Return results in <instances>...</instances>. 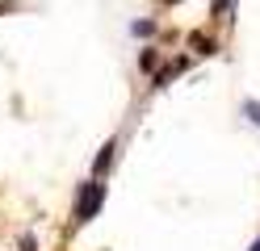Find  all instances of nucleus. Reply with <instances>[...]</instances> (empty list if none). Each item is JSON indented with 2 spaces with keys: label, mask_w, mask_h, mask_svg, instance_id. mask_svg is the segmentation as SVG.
I'll use <instances>...</instances> for the list:
<instances>
[{
  "label": "nucleus",
  "mask_w": 260,
  "mask_h": 251,
  "mask_svg": "<svg viewBox=\"0 0 260 251\" xmlns=\"http://www.w3.org/2000/svg\"><path fill=\"white\" fill-rule=\"evenodd\" d=\"M101 201H105V184H84V193H80V205H76V222H92L96 209H101Z\"/></svg>",
  "instance_id": "nucleus-1"
},
{
  "label": "nucleus",
  "mask_w": 260,
  "mask_h": 251,
  "mask_svg": "<svg viewBox=\"0 0 260 251\" xmlns=\"http://www.w3.org/2000/svg\"><path fill=\"white\" fill-rule=\"evenodd\" d=\"M113 151H118V142H105V147H101V155H96V163H92V172H96V176H101L105 167L113 163Z\"/></svg>",
  "instance_id": "nucleus-2"
},
{
  "label": "nucleus",
  "mask_w": 260,
  "mask_h": 251,
  "mask_svg": "<svg viewBox=\"0 0 260 251\" xmlns=\"http://www.w3.org/2000/svg\"><path fill=\"white\" fill-rule=\"evenodd\" d=\"M193 50H198V55H214V42H210V38H202V33H193Z\"/></svg>",
  "instance_id": "nucleus-3"
},
{
  "label": "nucleus",
  "mask_w": 260,
  "mask_h": 251,
  "mask_svg": "<svg viewBox=\"0 0 260 251\" xmlns=\"http://www.w3.org/2000/svg\"><path fill=\"white\" fill-rule=\"evenodd\" d=\"M243 113L252 117V126H260V100H243Z\"/></svg>",
  "instance_id": "nucleus-4"
},
{
  "label": "nucleus",
  "mask_w": 260,
  "mask_h": 251,
  "mask_svg": "<svg viewBox=\"0 0 260 251\" xmlns=\"http://www.w3.org/2000/svg\"><path fill=\"white\" fill-rule=\"evenodd\" d=\"M135 33H139V38H151V33H155V21H135Z\"/></svg>",
  "instance_id": "nucleus-5"
},
{
  "label": "nucleus",
  "mask_w": 260,
  "mask_h": 251,
  "mask_svg": "<svg viewBox=\"0 0 260 251\" xmlns=\"http://www.w3.org/2000/svg\"><path fill=\"white\" fill-rule=\"evenodd\" d=\"M176 71H181V67H164V71H159V76H155V88H164V84H168V80H172Z\"/></svg>",
  "instance_id": "nucleus-6"
},
{
  "label": "nucleus",
  "mask_w": 260,
  "mask_h": 251,
  "mask_svg": "<svg viewBox=\"0 0 260 251\" xmlns=\"http://www.w3.org/2000/svg\"><path fill=\"white\" fill-rule=\"evenodd\" d=\"M139 63H143V67L151 71V67H155V50H143V55H139Z\"/></svg>",
  "instance_id": "nucleus-7"
},
{
  "label": "nucleus",
  "mask_w": 260,
  "mask_h": 251,
  "mask_svg": "<svg viewBox=\"0 0 260 251\" xmlns=\"http://www.w3.org/2000/svg\"><path fill=\"white\" fill-rule=\"evenodd\" d=\"M231 5H235V0H214V9H218V13H231Z\"/></svg>",
  "instance_id": "nucleus-8"
},
{
  "label": "nucleus",
  "mask_w": 260,
  "mask_h": 251,
  "mask_svg": "<svg viewBox=\"0 0 260 251\" xmlns=\"http://www.w3.org/2000/svg\"><path fill=\"white\" fill-rule=\"evenodd\" d=\"M21 251H34V234H21Z\"/></svg>",
  "instance_id": "nucleus-9"
},
{
  "label": "nucleus",
  "mask_w": 260,
  "mask_h": 251,
  "mask_svg": "<svg viewBox=\"0 0 260 251\" xmlns=\"http://www.w3.org/2000/svg\"><path fill=\"white\" fill-rule=\"evenodd\" d=\"M252 251H260V239H256V243H252Z\"/></svg>",
  "instance_id": "nucleus-10"
},
{
  "label": "nucleus",
  "mask_w": 260,
  "mask_h": 251,
  "mask_svg": "<svg viewBox=\"0 0 260 251\" xmlns=\"http://www.w3.org/2000/svg\"><path fill=\"white\" fill-rule=\"evenodd\" d=\"M168 5H172V0H168Z\"/></svg>",
  "instance_id": "nucleus-11"
}]
</instances>
